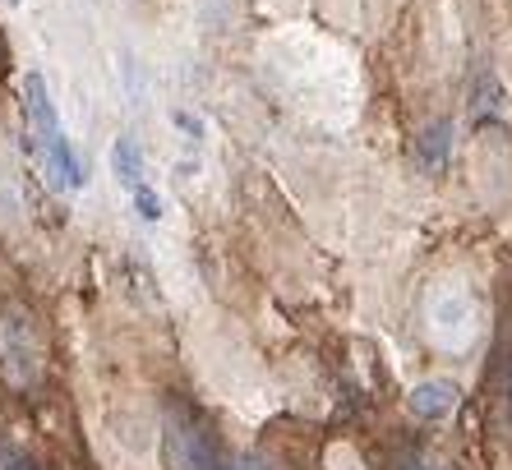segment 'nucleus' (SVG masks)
Here are the masks:
<instances>
[{
    "instance_id": "obj_2",
    "label": "nucleus",
    "mask_w": 512,
    "mask_h": 470,
    "mask_svg": "<svg viewBox=\"0 0 512 470\" xmlns=\"http://www.w3.org/2000/svg\"><path fill=\"white\" fill-rule=\"evenodd\" d=\"M485 314H480V295L462 277H439L425 291V332L443 355H466L480 341Z\"/></svg>"
},
{
    "instance_id": "obj_5",
    "label": "nucleus",
    "mask_w": 512,
    "mask_h": 470,
    "mask_svg": "<svg viewBox=\"0 0 512 470\" xmlns=\"http://www.w3.org/2000/svg\"><path fill=\"white\" fill-rule=\"evenodd\" d=\"M453 406H457V383H448V378H425V383L411 388V411H416V420H443Z\"/></svg>"
},
{
    "instance_id": "obj_6",
    "label": "nucleus",
    "mask_w": 512,
    "mask_h": 470,
    "mask_svg": "<svg viewBox=\"0 0 512 470\" xmlns=\"http://www.w3.org/2000/svg\"><path fill=\"white\" fill-rule=\"evenodd\" d=\"M0 470H42V466H33V461H24V457H5Z\"/></svg>"
},
{
    "instance_id": "obj_8",
    "label": "nucleus",
    "mask_w": 512,
    "mask_h": 470,
    "mask_svg": "<svg viewBox=\"0 0 512 470\" xmlns=\"http://www.w3.org/2000/svg\"><path fill=\"white\" fill-rule=\"evenodd\" d=\"M5 5H10V10H14V5H24V0H5Z\"/></svg>"
},
{
    "instance_id": "obj_9",
    "label": "nucleus",
    "mask_w": 512,
    "mask_h": 470,
    "mask_svg": "<svg viewBox=\"0 0 512 470\" xmlns=\"http://www.w3.org/2000/svg\"><path fill=\"white\" fill-rule=\"evenodd\" d=\"M406 470H434V466H406Z\"/></svg>"
},
{
    "instance_id": "obj_7",
    "label": "nucleus",
    "mask_w": 512,
    "mask_h": 470,
    "mask_svg": "<svg viewBox=\"0 0 512 470\" xmlns=\"http://www.w3.org/2000/svg\"><path fill=\"white\" fill-rule=\"evenodd\" d=\"M508 411H512V369H508Z\"/></svg>"
},
{
    "instance_id": "obj_1",
    "label": "nucleus",
    "mask_w": 512,
    "mask_h": 470,
    "mask_svg": "<svg viewBox=\"0 0 512 470\" xmlns=\"http://www.w3.org/2000/svg\"><path fill=\"white\" fill-rule=\"evenodd\" d=\"M24 130H28V148L37 157V171L47 180L56 194H79L88 185V166L74 148L70 130H65V120H60V106L51 97L47 79L37 70L24 74Z\"/></svg>"
},
{
    "instance_id": "obj_4",
    "label": "nucleus",
    "mask_w": 512,
    "mask_h": 470,
    "mask_svg": "<svg viewBox=\"0 0 512 470\" xmlns=\"http://www.w3.org/2000/svg\"><path fill=\"white\" fill-rule=\"evenodd\" d=\"M167 457L176 470H236V457H227L222 443L185 411H171L167 420Z\"/></svg>"
},
{
    "instance_id": "obj_3",
    "label": "nucleus",
    "mask_w": 512,
    "mask_h": 470,
    "mask_svg": "<svg viewBox=\"0 0 512 470\" xmlns=\"http://www.w3.org/2000/svg\"><path fill=\"white\" fill-rule=\"evenodd\" d=\"M111 171H116V185L125 189V199L134 203V212H139L143 222H162V217H167V199H162V189L148 180V157H143V148L130 134H120V139L111 143Z\"/></svg>"
}]
</instances>
